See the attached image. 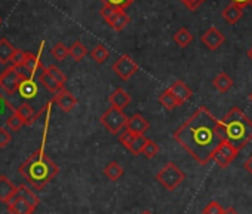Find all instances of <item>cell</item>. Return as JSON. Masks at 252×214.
<instances>
[{"label": "cell", "instance_id": "44", "mask_svg": "<svg viewBox=\"0 0 252 214\" xmlns=\"http://www.w3.org/2000/svg\"><path fill=\"white\" fill-rule=\"evenodd\" d=\"M9 95H11V94H8V92H6V91H5V89L2 88V86H0V100H2V101H5V103H6V101H8V97H9Z\"/></svg>", "mask_w": 252, "mask_h": 214}, {"label": "cell", "instance_id": "46", "mask_svg": "<svg viewBox=\"0 0 252 214\" xmlns=\"http://www.w3.org/2000/svg\"><path fill=\"white\" fill-rule=\"evenodd\" d=\"M246 55H248V58H249V60L252 61V46H251V48L248 49V52H246Z\"/></svg>", "mask_w": 252, "mask_h": 214}, {"label": "cell", "instance_id": "37", "mask_svg": "<svg viewBox=\"0 0 252 214\" xmlns=\"http://www.w3.org/2000/svg\"><path fill=\"white\" fill-rule=\"evenodd\" d=\"M12 142V136L6 128H0V149L6 147Z\"/></svg>", "mask_w": 252, "mask_h": 214}, {"label": "cell", "instance_id": "30", "mask_svg": "<svg viewBox=\"0 0 252 214\" xmlns=\"http://www.w3.org/2000/svg\"><path fill=\"white\" fill-rule=\"evenodd\" d=\"M91 57L95 63L98 64H104L108 57H110V51L104 46V45H96L92 51H91Z\"/></svg>", "mask_w": 252, "mask_h": 214}, {"label": "cell", "instance_id": "23", "mask_svg": "<svg viewBox=\"0 0 252 214\" xmlns=\"http://www.w3.org/2000/svg\"><path fill=\"white\" fill-rule=\"evenodd\" d=\"M221 15L227 21V24L234 26L243 17V9L239 8V6H236V5H230V6H227V8L222 9Z\"/></svg>", "mask_w": 252, "mask_h": 214}, {"label": "cell", "instance_id": "35", "mask_svg": "<svg viewBox=\"0 0 252 214\" xmlns=\"http://www.w3.org/2000/svg\"><path fill=\"white\" fill-rule=\"evenodd\" d=\"M104 6H113L117 9H126L134 0H101Z\"/></svg>", "mask_w": 252, "mask_h": 214}, {"label": "cell", "instance_id": "31", "mask_svg": "<svg viewBox=\"0 0 252 214\" xmlns=\"http://www.w3.org/2000/svg\"><path fill=\"white\" fill-rule=\"evenodd\" d=\"M51 54L52 57L57 60V61H64L70 54H68V48L63 43V42H58L54 45V48L51 49Z\"/></svg>", "mask_w": 252, "mask_h": 214}, {"label": "cell", "instance_id": "28", "mask_svg": "<svg viewBox=\"0 0 252 214\" xmlns=\"http://www.w3.org/2000/svg\"><path fill=\"white\" fill-rule=\"evenodd\" d=\"M174 42H175L180 48H186V46H189V45L193 42V35H191L186 27H183V29H180V30L174 35Z\"/></svg>", "mask_w": 252, "mask_h": 214}, {"label": "cell", "instance_id": "26", "mask_svg": "<svg viewBox=\"0 0 252 214\" xmlns=\"http://www.w3.org/2000/svg\"><path fill=\"white\" fill-rule=\"evenodd\" d=\"M24 66L33 73V76H34L36 73H42V71L46 69V67H43V64H42V61L39 60V57L34 55V54H32V52H27Z\"/></svg>", "mask_w": 252, "mask_h": 214}, {"label": "cell", "instance_id": "1", "mask_svg": "<svg viewBox=\"0 0 252 214\" xmlns=\"http://www.w3.org/2000/svg\"><path fill=\"white\" fill-rule=\"evenodd\" d=\"M172 137L200 165H206L224 142L220 119L211 113L206 106H200Z\"/></svg>", "mask_w": 252, "mask_h": 214}, {"label": "cell", "instance_id": "47", "mask_svg": "<svg viewBox=\"0 0 252 214\" xmlns=\"http://www.w3.org/2000/svg\"><path fill=\"white\" fill-rule=\"evenodd\" d=\"M141 214H152V213H150V211H147V210H146V211H143V213H141Z\"/></svg>", "mask_w": 252, "mask_h": 214}, {"label": "cell", "instance_id": "39", "mask_svg": "<svg viewBox=\"0 0 252 214\" xmlns=\"http://www.w3.org/2000/svg\"><path fill=\"white\" fill-rule=\"evenodd\" d=\"M15 69H17V71H18V74H20V77L23 79V80H29V79H33V73L24 66V64H20V66H15Z\"/></svg>", "mask_w": 252, "mask_h": 214}, {"label": "cell", "instance_id": "32", "mask_svg": "<svg viewBox=\"0 0 252 214\" xmlns=\"http://www.w3.org/2000/svg\"><path fill=\"white\" fill-rule=\"evenodd\" d=\"M46 70H48V73L57 80V82H60L61 85H64L65 82H67V76L64 74V71H61V69H58L57 66H54V64H51V66H48L46 67Z\"/></svg>", "mask_w": 252, "mask_h": 214}, {"label": "cell", "instance_id": "15", "mask_svg": "<svg viewBox=\"0 0 252 214\" xmlns=\"http://www.w3.org/2000/svg\"><path fill=\"white\" fill-rule=\"evenodd\" d=\"M108 101L111 104V107H116L119 110H123L125 107H128L129 103H131V95L126 92L123 88H116L110 97H108Z\"/></svg>", "mask_w": 252, "mask_h": 214}, {"label": "cell", "instance_id": "19", "mask_svg": "<svg viewBox=\"0 0 252 214\" xmlns=\"http://www.w3.org/2000/svg\"><path fill=\"white\" fill-rule=\"evenodd\" d=\"M37 80H39V83H42L48 91H51V92H54V94H57V92H60L61 89H64V85H61L60 82H57V80L48 73L46 69H45L42 73H39Z\"/></svg>", "mask_w": 252, "mask_h": 214}, {"label": "cell", "instance_id": "17", "mask_svg": "<svg viewBox=\"0 0 252 214\" xmlns=\"http://www.w3.org/2000/svg\"><path fill=\"white\" fill-rule=\"evenodd\" d=\"M8 210L11 214H33L34 213V207L18 196H14L8 202Z\"/></svg>", "mask_w": 252, "mask_h": 214}, {"label": "cell", "instance_id": "25", "mask_svg": "<svg viewBox=\"0 0 252 214\" xmlns=\"http://www.w3.org/2000/svg\"><path fill=\"white\" fill-rule=\"evenodd\" d=\"M159 103L165 107L166 110H174L175 107H178L180 106V103H178V100L175 98V95L172 94V91L169 89V88H166L160 95H159Z\"/></svg>", "mask_w": 252, "mask_h": 214}, {"label": "cell", "instance_id": "8", "mask_svg": "<svg viewBox=\"0 0 252 214\" xmlns=\"http://www.w3.org/2000/svg\"><path fill=\"white\" fill-rule=\"evenodd\" d=\"M21 82H23V79L20 77L15 66H9L8 69H5L2 73H0V86L11 95L14 92H18Z\"/></svg>", "mask_w": 252, "mask_h": 214}, {"label": "cell", "instance_id": "43", "mask_svg": "<svg viewBox=\"0 0 252 214\" xmlns=\"http://www.w3.org/2000/svg\"><path fill=\"white\" fill-rule=\"evenodd\" d=\"M230 2H231V5H236L242 9L249 5V0H230Z\"/></svg>", "mask_w": 252, "mask_h": 214}, {"label": "cell", "instance_id": "49", "mask_svg": "<svg viewBox=\"0 0 252 214\" xmlns=\"http://www.w3.org/2000/svg\"><path fill=\"white\" fill-rule=\"evenodd\" d=\"M249 6H252V0H249Z\"/></svg>", "mask_w": 252, "mask_h": 214}, {"label": "cell", "instance_id": "22", "mask_svg": "<svg viewBox=\"0 0 252 214\" xmlns=\"http://www.w3.org/2000/svg\"><path fill=\"white\" fill-rule=\"evenodd\" d=\"M15 196H18V198H23L24 201H27L30 205H33L34 208L40 204V199H39V196L32 190V187H29L27 184H20L18 187H17V195Z\"/></svg>", "mask_w": 252, "mask_h": 214}, {"label": "cell", "instance_id": "10", "mask_svg": "<svg viewBox=\"0 0 252 214\" xmlns=\"http://www.w3.org/2000/svg\"><path fill=\"white\" fill-rule=\"evenodd\" d=\"M200 42L211 51L218 49L224 42H225V36L217 29V27H209L202 36H200Z\"/></svg>", "mask_w": 252, "mask_h": 214}, {"label": "cell", "instance_id": "21", "mask_svg": "<svg viewBox=\"0 0 252 214\" xmlns=\"http://www.w3.org/2000/svg\"><path fill=\"white\" fill-rule=\"evenodd\" d=\"M17 48L5 37L0 39V64H8L11 63Z\"/></svg>", "mask_w": 252, "mask_h": 214}, {"label": "cell", "instance_id": "40", "mask_svg": "<svg viewBox=\"0 0 252 214\" xmlns=\"http://www.w3.org/2000/svg\"><path fill=\"white\" fill-rule=\"evenodd\" d=\"M180 2L187 8V9H190V11H196L205 0H180Z\"/></svg>", "mask_w": 252, "mask_h": 214}, {"label": "cell", "instance_id": "29", "mask_svg": "<svg viewBox=\"0 0 252 214\" xmlns=\"http://www.w3.org/2000/svg\"><path fill=\"white\" fill-rule=\"evenodd\" d=\"M68 54H70V57L74 60V61H82L85 57H86V54H88V49H86V46L80 42V40H76L70 48H68Z\"/></svg>", "mask_w": 252, "mask_h": 214}, {"label": "cell", "instance_id": "33", "mask_svg": "<svg viewBox=\"0 0 252 214\" xmlns=\"http://www.w3.org/2000/svg\"><path fill=\"white\" fill-rule=\"evenodd\" d=\"M6 125L12 130V131H20L24 127L23 119L15 113V110H12V115L6 119Z\"/></svg>", "mask_w": 252, "mask_h": 214}, {"label": "cell", "instance_id": "16", "mask_svg": "<svg viewBox=\"0 0 252 214\" xmlns=\"http://www.w3.org/2000/svg\"><path fill=\"white\" fill-rule=\"evenodd\" d=\"M17 195V186L5 176H0V201L8 204Z\"/></svg>", "mask_w": 252, "mask_h": 214}, {"label": "cell", "instance_id": "13", "mask_svg": "<svg viewBox=\"0 0 252 214\" xmlns=\"http://www.w3.org/2000/svg\"><path fill=\"white\" fill-rule=\"evenodd\" d=\"M149 128H150V122L140 113L132 115L128 121V125H126V130L138 136H144L146 131H149Z\"/></svg>", "mask_w": 252, "mask_h": 214}, {"label": "cell", "instance_id": "4", "mask_svg": "<svg viewBox=\"0 0 252 214\" xmlns=\"http://www.w3.org/2000/svg\"><path fill=\"white\" fill-rule=\"evenodd\" d=\"M156 180L168 190H175L184 180L186 174L184 171L174 162H168L163 165V168L156 174Z\"/></svg>", "mask_w": 252, "mask_h": 214}, {"label": "cell", "instance_id": "42", "mask_svg": "<svg viewBox=\"0 0 252 214\" xmlns=\"http://www.w3.org/2000/svg\"><path fill=\"white\" fill-rule=\"evenodd\" d=\"M243 168H245V171H246L248 174L252 176V156H249V158L243 162Z\"/></svg>", "mask_w": 252, "mask_h": 214}, {"label": "cell", "instance_id": "27", "mask_svg": "<svg viewBox=\"0 0 252 214\" xmlns=\"http://www.w3.org/2000/svg\"><path fill=\"white\" fill-rule=\"evenodd\" d=\"M39 88H37V83L33 80V79H29V80H23L20 88H18V92L23 98H33L36 94H37Z\"/></svg>", "mask_w": 252, "mask_h": 214}, {"label": "cell", "instance_id": "9", "mask_svg": "<svg viewBox=\"0 0 252 214\" xmlns=\"http://www.w3.org/2000/svg\"><path fill=\"white\" fill-rule=\"evenodd\" d=\"M239 155V150H236L230 143H227L225 140L220 144V147L214 152L212 155V159L217 162V165L220 168H227L233 161L234 158Z\"/></svg>", "mask_w": 252, "mask_h": 214}, {"label": "cell", "instance_id": "12", "mask_svg": "<svg viewBox=\"0 0 252 214\" xmlns=\"http://www.w3.org/2000/svg\"><path fill=\"white\" fill-rule=\"evenodd\" d=\"M52 101H55L57 106L60 107V109H61L63 112H65V113L71 112V110L74 109V107L77 106V103H79V100H77L70 91H67L65 88L61 89L60 92H57V94L54 95V100H52Z\"/></svg>", "mask_w": 252, "mask_h": 214}, {"label": "cell", "instance_id": "48", "mask_svg": "<svg viewBox=\"0 0 252 214\" xmlns=\"http://www.w3.org/2000/svg\"><path fill=\"white\" fill-rule=\"evenodd\" d=\"M249 100H251V101H252V92H251V94H249Z\"/></svg>", "mask_w": 252, "mask_h": 214}, {"label": "cell", "instance_id": "24", "mask_svg": "<svg viewBox=\"0 0 252 214\" xmlns=\"http://www.w3.org/2000/svg\"><path fill=\"white\" fill-rule=\"evenodd\" d=\"M104 176L108 178V180H111V181H117L122 176H123V173H125V170H123V167L117 162V161H111V162H108L105 167H104Z\"/></svg>", "mask_w": 252, "mask_h": 214}, {"label": "cell", "instance_id": "34", "mask_svg": "<svg viewBox=\"0 0 252 214\" xmlns=\"http://www.w3.org/2000/svg\"><path fill=\"white\" fill-rule=\"evenodd\" d=\"M159 150H160L159 144L149 139V142H147V144H146V147H144V150H143V155H144L147 159H152V158H155V156L159 153Z\"/></svg>", "mask_w": 252, "mask_h": 214}, {"label": "cell", "instance_id": "18", "mask_svg": "<svg viewBox=\"0 0 252 214\" xmlns=\"http://www.w3.org/2000/svg\"><path fill=\"white\" fill-rule=\"evenodd\" d=\"M169 89L172 91V94H174L175 98L178 100L180 106L184 104L187 100H190L191 95H193V91H191V89L186 85V82H183V80H177L174 85L169 86Z\"/></svg>", "mask_w": 252, "mask_h": 214}, {"label": "cell", "instance_id": "38", "mask_svg": "<svg viewBox=\"0 0 252 214\" xmlns=\"http://www.w3.org/2000/svg\"><path fill=\"white\" fill-rule=\"evenodd\" d=\"M26 55H27V51L17 49V51H15V54H14V57H12V60H11L12 66H20V64H24V61H26Z\"/></svg>", "mask_w": 252, "mask_h": 214}, {"label": "cell", "instance_id": "41", "mask_svg": "<svg viewBox=\"0 0 252 214\" xmlns=\"http://www.w3.org/2000/svg\"><path fill=\"white\" fill-rule=\"evenodd\" d=\"M117 8H113V6H102V9L99 11V14H101V17L107 21L111 15H113V12L116 11Z\"/></svg>", "mask_w": 252, "mask_h": 214}, {"label": "cell", "instance_id": "11", "mask_svg": "<svg viewBox=\"0 0 252 214\" xmlns=\"http://www.w3.org/2000/svg\"><path fill=\"white\" fill-rule=\"evenodd\" d=\"M49 106H51V103H48V104L45 106V109H42L40 112H37V113H36L32 104H29V103H23L20 107H17V109H15V113L23 119L24 125H32V124H34V122L37 121V118H39L40 115H43V112H45V110H48V109H49Z\"/></svg>", "mask_w": 252, "mask_h": 214}, {"label": "cell", "instance_id": "14", "mask_svg": "<svg viewBox=\"0 0 252 214\" xmlns=\"http://www.w3.org/2000/svg\"><path fill=\"white\" fill-rule=\"evenodd\" d=\"M113 30H116V32H122V30H125L126 29V26H128L129 23H131V18H129V15L125 12V9H116L114 12H113V15L105 21Z\"/></svg>", "mask_w": 252, "mask_h": 214}, {"label": "cell", "instance_id": "2", "mask_svg": "<svg viewBox=\"0 0 252 214\" xmlns=\"http://www.w3.org/2000/svg\"><path fill=\"white\" fill-rule=\"evenodd\" d=\"M18 173L27 180L29 184L40 190L58 176L60 167L45 153L43 149H39L20 165Z\"/></svg>", "mask_w": 252, "mask_h": 214}, {"label": "cell", "instance_id": "7", "mask_svg": "<svg viewBox=\"0 0 252 214\" xmlns=\"http://www.w3.org/2000/svg\"><path fill=\"white\" fill-rule=\"evenodd\" d=\"M119 142L123 144L125 149H128L132 155L138 156L143 155V150L149 142V139H146L144 136H138V134H132L131 131H123L119 137Z\"/></svg>", "mask_w": 252, "mask_h": 214}, {"label": "cell", "instance_id": "36", "mask_svg": "<svg viewBox=\"0 0 252 214\" xmlns=\"http://www.w3.org/2000/svg\"><path fill=\"white\" fill-rule=\"evenodd\" d=\"M224 208L217 201H211L202 211V214H224Z\"/></svg>", "mask_w": 252, "mask_h": 214}, {"label": "cell", "instance_id": "5", "mask_svg": "<svg viewBox=\"0 0 252 214\" xmlns=\"http://www.w3.org/2000/svg\"><path fill=\"white\" fill-rule=\"evenodd\" d=\"M128 121H129V118L123 113V110H119L116 107H108L99 118L101 125L113 136H116L122 130H125L126 125H128Z\"/></svg>", "mask_w": 252, "mask_h": 214}, {"label": "cell", "instance_id": "3", "mask_svg": "<svg viewBox=\"0 0 252 214\" xmlns=\"http://www.w3.org/2000/svg\"><path fill=\"white\" fill-rule=\"evenodd\" d=\"M220 127L224 140L239 152L252 140V121L239 107H233L220 119Z\"/></svg>", "mask_w": 252, "mask_h": 214}, {"label": "cell", "instance_id": "50", "mask_svg": "<svg viewBox=\"0 0 252 214\" xmlns=\"http://www.w3.org/2000/svg\"><path fill=\"white\" fill-rule=\"evenodd\" d=\"M0 26H2V18H0Z\"/></svg>", "mask_w": 252, "mask_h": 214}, {"label": "cell", "instance_id": "45", "mask_svg": "<svg viewBox=\"0 0 252 214\" xmlns=\"http://www.w3.org/2000/svg\"><path fill=\"white\" fill-rule=\"evenodd\" d=\"M224 214H239V213L236 211V208H234V207H228V208L224 211Z\"/></svg>", "mask_w": 252, "mask_h": 214}, {"label": "cell", "instance_id": "6", "mask_svg": "<svg viewBox=\"0 0 252 214\" xmlns=\"http://www.w3.org/2000/svg\"><path fill=\"white\" fill-rule=\"evenodd\" d=\"M111 69L116 73V76H119L122 80H129L140 70V66L135 63V60H132L131 55L125 54V55H120L113 63Z\"/></svg>", "mask_w": 252, "mask_h": 214}, {"label": "cell", "instance_id": "20", "mask_svg": "<svg viewBox=\"0 0 252 214\" xmlns=\"http://www.w3.org/2000/svg\"><path fill=\"white\" fill-rule=\"evenodd\" d=\"M212 85H214V88H215L218 92L224 94V92H227V91H230V89L233 88L234 82H233V79H231L227 73L221 71V73H218V74L214 77Z\"/></svg>", "mask_w": 252, "mask_h": 214}]
</instances>
